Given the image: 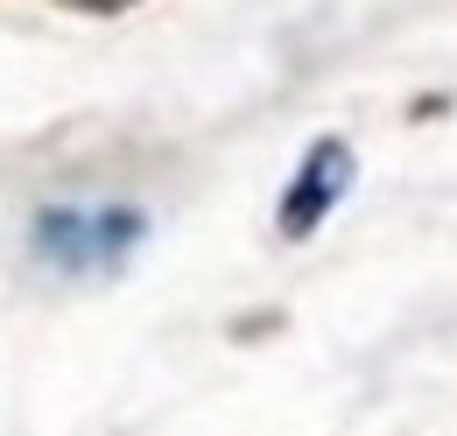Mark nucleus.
Segmentation results:
<instances>
[{
  "instance_id": "obj_1",
  "label": "nucleus",
  "mask_w": 457,
  "mask_h": 436,
  "mask_svg": "<svg viewBox=\"0 0 457 436\" xmlns=\"http://www.w3.org/2000/svg\"><path fill=\"white\" fill-rule=\"evenodd\" d=\"M345 183H352V155H345V141H317L310 163H303V176L288 183V197H282V232H288V239H303L317 218L331 212V205L345 197Z\"/></svg>"
}]
</instances>
